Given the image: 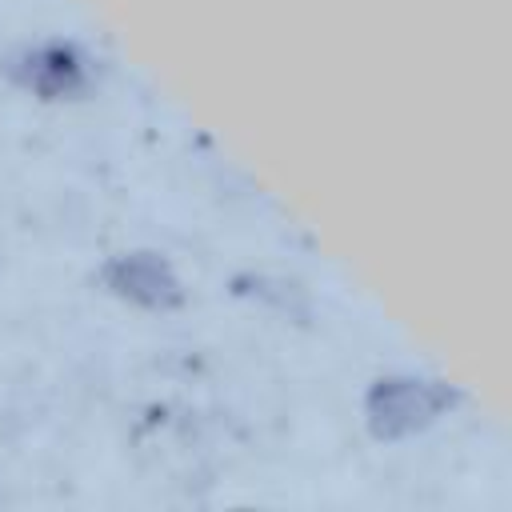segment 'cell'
Masks as SVG:
<instances>
[{
    "instance_id": "cell-1",
    "label": "cell",
    "mask_w": 512,
    "mask_h": 512,
    "mask_svg": "<svg viewBox=\"0 0 512 512\" xmlns=\"http://www.w3.org/2000/svg\"><path fill=\"white\" fill-rule=\"evenodd\" d=\"M460 392L428 372H380L364 388V424L376 440H408L456 408Z\"/></svg>"
},
{
    "instance_id": "cell-2",
    "label": "cell",
    "mask_w": 512,
    "mask_h": 512,
    "mask_svg": "<svg viewBox=\"0 0 512 512\" xmlns=\"http://www.w3.org/2000/svg\"><path fill=\"white\" fill-rule=\"evenodd\" d=\"M8 76L40 100H72L92 84V56L64 36H44L8 56Z\"/></svg>"
},
{
    "instance_id": "cell-3",
    "label": "cell",
    "mask_w": 512,
    "mask_h": 512,
    "mask_svg": "<svg viewBox=\"0 0 512 512\" xmlns=\"http://www.w3.org/2000/svg\"><path fill=\"white\" fill-rule=\"evenodd\" d=\"M100 284L148 312H172L184 304L188 288L176 264L156 248H120L100 264Z\"/></svg>"
},
{
    "instance_id": "cell-4",
    "label": "cell",
    "mask_w": 512,
    "mask_h": 512,
    "mask_svg": "<svg viewBox=\"0 0 512 512\" xmlns=\"http://www.w3.org/2000/svg\"><path fill=\"white\" fill-rule=\"evenodd\" d=\"M228 288H232L236 296L260 304V308H272V312L288 316V320H308V312H312V296H308V288H304L296 276H284V272L240 268V272L228 280Z\"/></svg>"
}]
</instances>
